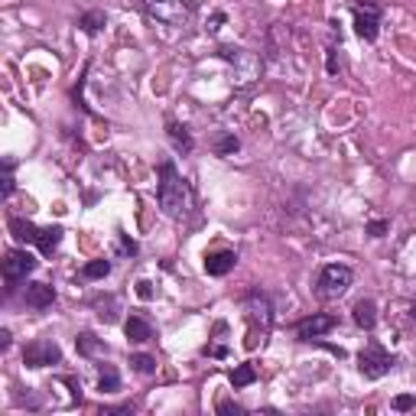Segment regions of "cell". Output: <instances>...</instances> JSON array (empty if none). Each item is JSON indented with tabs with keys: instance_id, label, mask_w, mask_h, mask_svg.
Wrapping results in <instances>:
<instances>
[{
	"instance_id": "obj_1",
	"label": "cell",
	"mask_w": 416,
	"mask_h": 416,
	"mask_svg": "<svg viewBox=\"0 0 416 416\" xmlns=\"http://www.w3.org/2000/svg\"><path fill=\"white\" fill-rule=\"evenodd\" d=\"M157 202L163 215H170V218H183L192 208V189L185 185L176 163H170V159H163L157 166Z\"/></svg>"
},
{
	"instance_id": "obj_2",
	"label": "cell",
	"mask_w": 416,
	"mask_h": 416,
	"mask_svg": "<svg viewBox=\"0 0 416 416\" xmlns=\"http://www.w3.org/2000/svg\"><path fill=\"white\" fill-rule=\"evenodd\" d=\"M244 316H247V351H257L267 345V335L273 329V306H270L267 293L251 290L244 296Z\"/></svg>"
},
{
	"instance_id": "obj_3",
	"label": "cell",
	"mask_w": 416,
	"mask_h": 416,
	"mask_svg": "<svg viewBox=\"0 0 416 416\" xmlns=\"http://www.w3.org/2000/svg\"><path fill=\"white\" fill-rule=\"evenodd\" d=\"M351 280H355V273H351L348 264H325L322 273H319V280H316V296L322 299V303L342 299V296L348 293Z\"/></svg>"
},
{
	"instance_id": "obj_4",
	"label": "cell",
	"mask_w": 416,
	"mask_h": 416,
	"mask_svg": "<svg viewBox=\"0 0 416 416\" xmlns=\"http://www.w3.org/2000/svg\"><path fill=\"white\" fill-rule=\"evenodd\" d=\"M393 365H397V355H391L380 342H367L365 348L358 351V371H361L367 380H380L384 374H391Z\"/></svg>"
},
{
	"instance_id": "obj_5",
	"label": "cell",
	"mask_w": 416,
	"mask_h": 416,
	"mask_svg": "<svg viewBox=\"0 0 416 416\" xmlns=\"http://www.w3.org/2000/svg\"><path fill=\"white\" fill-rule=\"evenodd\" d=\"M218 59L228 62L234 69V78H238V85H251V82H257L260 78V59L254 52L247 49H234V46H221L218 49Z\"/></svg>"
},
{
	"instance_id": "obj_6",
	"label": "cell",
	"mask_w": 416,
	"mask_h": 416,
	"mask_svg": "<svg viewBox=\"0 0 416 416\" xmlns=\"http://www.w3.org/2000/svg\"><path fill=\"white\" fill-rule=\"evenodd\" d=\"M140 3H143V10L157 23H166V26H183L192 16V7L185 0H140Z\"/></svg>"
},
{
	"instance_id": "obj_7",
	"label": "cell",
	"mask_w": 416,
	"mask_h": 416,
	"mask_svg": "<svg viewBox=\"0 0 416 416\" xmlns=\"http://www.w3.org/2000/svg\"><path fill=\"white\" fill-rule=\"evenodd\" d=\"M33 270H36V257H33L30 251H20V247L7 251V254H3V280H7V293H13L16 283L26 280Z\"/></svg>"
},
{
	"instance_id": "obj_8",
	"label": "cell",
	"mask_w": 416,
	"mask_h": 416,
	"mask_svg": "<svg viewBox=\"0 0 416 416\" xmlns=\"http://www.w3.org/2000/svg\"><path fill=\"white\" fill-rule=\"evenodd\" d=\"M62 361V348L52 338H33V342L23 348V365L39 371V367H49Z\"/></svg>"
},
{
	"instance_id": "obj_9",
	"label": "cell",
	"mask_w": 416,
	"mask_h": 416,
	"mask_svg": "<svg viewBox=\"0 0 416 416\" xmlns=\"http://www.w3.org/2000/svg\"><path fill=\"white\" fill-rule=\"evenodd\" d=\"M355 33L365 43H374L380 33V3L378 0H365V3H358L355 10Z\"/></svg>"
},
{
	"instance_id": "obj_10",
	"label": "cell",
	"mask_w": 416,
	"mask_h": 416,
	"mask_svg": "<svg viewBox=\"0 0 416 416\" xmlns=\"http://www.w3.org/2000/svg\"><path fill=\"white\" fill-rule=\"evenodd\" d=\"M335 325H338L335 316H329V312H312V316L296 322V338H299V342H319V338H322L325 332H332Z\"/></svg>"
},
{
	"instance_id": "obj_11",
	"label": "cell",
	"mask_w": 416,
	"mask_h": 416,
	"mask_svg": "<svg viewBox=\"0 0 416 416\" xmlns=\"http://www.w3.org/2000/svg\"><path fill=\"white\" fill-rule=\"evenodd\" d=\"M202 267H205L208 277H228L238 267V254L234 251H211V254H205Z\"/></svg>"
},
{
	"instance_id": "obj_12",
	"label": "cell",
	"mask_w": 416,
	"mask_h": 416,
	"mask_svg": "<svg viewBox=\"0 0 416 416\" xmlns=\"http://www.w3.org/2000/svg\"><path fill=\"white\" fill-rule=\"evenodd\" d=\"M23 303L30 309H36V312H43V309H49L52 303H56V290H52L49 283H26L23 290Z\"/></svg>"
},
{
	"instance_id": "obj_13",
	"label": "cell",
	"mask_w": 416,
	"mask_h": 416,
	"mask_svg": "<svg viewBox=\"0 0 416 416\" xmlns=\"http://www.w3.org/2000/svg\"><path fill=\"white\" fill-rule=\"evenodd\" d=\"M166 137H170V143L176 153H192V150H196V140L189 134V127L179 121H166Z\"/></svg>"
},
{
	"instance_id": "obj_14",
	"label": "cell",
	"mask_w": 416,
	"mask_h": 416,
	"mask_svg": "<svg viewBox=\"0 0 416 416\" xmlns=\"http://www.w3.org/2000/svg\"><path fill=\"white\" fill-rule=\"evenodd\" d=\"M351 316H355L358 329L371 332L374 325H378V303H374V299H358L355 309H351Z\"/></svg>"
},
{
	"instance_id": "obj_15",
	"label": "cell",
	"mask_w": 416,
	"mask_h": 416,
	"mask_svg": "<svg viewBox=\"0 0 416 416\" xmlns=\"http://www.w3.org/2000/svg\"><path fill=\"white\" fill-rule=\"evenodd\" d=\"M124 332H127V342H134V345H143L153 338V325L143 316H130L124 322Z\"/></svg>"
},
{
	"instance_id": "obj_16",
	"label": "cell",
	"mask_w": 416,
	"mask_h": 416,
	"mask_svg": "<svg viewBox=\"0 0 416 416\" xmlns=\"http://www.w3.org/2000/svg\"><path fill=\"white\" fill-rule=\"evenodd\" d=\"M75 348H78V355L82 358H104L108 355V345L95 338L91 332H82V335H75Z\"/></svg>"
},
{
	"instance_id": "obj_17",
	"label": "cell",
	"mask_w": 416,
	"mask_h": 416,
	"mask_svg": "<svg viewBox=\"0 0 416 416\" xmlns=\"http://www.w3.org/2000/svg\"><path fill=\"white\" fill-rule=\"evenodd\" d=\"M62 224H49V228H39V238H36V247H39V254H46L49 257L52 251L62 244Z\"/></svg>"
},
{
	"instance_id": "obj_18",
	"label": "cell",
	"mask_w": 416,
	"mask_h": 416,
	"mask_svg": "<svg viewBox=\"0 0 416 416\" xmlns=\"http://www.w3.org/2000/svg\"><path fill=\"white\" fill-rule=\"evenodd\" d=\"M10 234H13V238H16V241H23V244H36L39 228H36V224H33V221L16 218V215H13V218H10Z\"/></svg>"
},
{
	"instance_id": "obj_19",
	"label": "cell",
	"mask_w": 416,
	"mask_h": 416,
	"mask_svg": "<svg viewBox=\"0 0 416 416\" xmlns=\"http://www.w3.org/2000/svg\"><path fill=\"white\" fill-rule=\"evenodd\" d=\"M104 23H108L104 10H88V13H82V16H78V30H82L85 36H95V33H98Z\"/></svg>"
},
{
	"instance_id": "obj_20",
	"label": "cell",
	"mask_w": 416,
	"mask_h": 416,
	"mask_svg": "<svg viewBox=\"0 0 416 416\" xmlns=\"http://www.w3.org/2000/svg\"><path fill=\"white\" fill-rule=\"evenodd\" d=\"M98 391L101 393H117L121 391V374H117V367L104 365V371H101V378H98Z\"/></svg>"
},
{
	"instance_id": "obj_21",
	"label": "cell",
	"mask_w": 416,
	"mask_h": 416,
	"mask_svg": "<svg viewBox=\"0 0 416 416\" xmlns=\"http://www.w3.org/2000/svg\"><path fill=\"white\" fill-rule=\"evenodd\" d=\"M95 309H98L101 322H117V299L114 296H98L95 299Z\"/></svg>"
},
{
	"instance_id": "obj_22",
	"label": "cell",
	"mask_w": 416,
	"mask_h": 416,
	"mask_svg": "<svg viewBox=\"0 0 416 416\" xmlns=\"http://www.w3.org/2000/svg\"><path fill=\"white\" fill-rule=\"evenodd\" d=\"M108 273H111V260H91V264L82 267L78 277H82V280H104Z\"/></svg>"
},
{
	"instance_id": "obj_23",
	"label": "cell",
	"mask_w": 416,
	"mask_h": 416,
	"mask_svg": "<svg viewBox=\"0 0 416 416\" xmlns=\"http://www.w3.org/2000/svg\"><path fill=\"white\" fill-rule=\"evenodd\" d=\"M257 380V371H254V365H238L231 371V384L234 391H241V387H247V384H254Z\"/></svg>"
},
{
	"instance_id": "obj_24",
	"label": "cell",
	"mask_w": 416,
	"mask_h": 416,
	"mask_svg": "<svg viewBox=\"0 0 416 416\" xmlns=\"http://www.w3.org/2000/svg\"><path fill=\"white\" fill-rule=\"evenodd\" d=\"M238 150H241V140L234 134H221L218 140H215V153H218V157H231Z\"/></svg>"
},
{
	"instance_id": "obj_25",
	"label": "cell",
	"mask_w": 416,
	"mask_h": 416,
	"mask_svg": "<svg viewBox=\"0 0 416 416\" xmlns=\"http://www.w3.org/2000/svg\"><path fill=\"white\" fill-rule=\"evenodd\" d=\"M16 183H13V159H3V176H0V196L10 198Z\"/></svg>"
},
{
	"instance_id": "obj_26",
	"label": "cell",
	"mask_w": 416,
	"mask_h": 416,
	"mask_svg": "<svg viewBox=\"0 0 416 416\" xmlns=\"http://www.w3.org/2000/svg\"><path fill=\"white\" fill-rule=\"evenodd\" d=\"M130 367L137 374H153L157 371V358L153 355H130Z\"/></svg>"
},
{
	"instance_id": "obj_27",
	"label": "cell",
	"mask_w": 416,
	"mask_h": 416,
	"mask_svg": "<svg viewBox=\"0 0 416 416\" xmlns=\"http://www.w3.org/2000/svg\"><path fill=\"white\" fill-rule=\"evenodd\" d=\"M387 231H391V221H384V218H374L367 224V234H371V238H384Z\"/></svg>"
},
{
	"instance_id": "obj_28",
	"label": "cell",
	"mask_w": 416,
	"mask_h": 416,
	"mask_svg": "<svg viewBox=\"0 0 416 416\" xmlns=\"http://www.w3.org/2000/svg\"><path fill=\"white\" fill-rule=\"evenodd\" d=\"M413 406H416V397H413V393H400V397H393V410H400V413L413 410Z\"/></svg>"
},
{
	"instance_id": "obj_29",
	"label": "cell",
	"mask_w": 416,
	"mask_h": 416,
	"mask_svg": "<svg viewBox=\"0 0 416 416\" xmlns=\"http://www.w3.org/2000/svg\"><path fill=\"white\" fill-rule=\"evenodd\" d=\"M117 251H121V254H130V257H134V254H137V241H130L127 234H117Z\"/></svg>"
},
{
	"instance_id": "obj_30",
	"label": "cell",
	"mask_w": 416,
	"mask_h": 416,
	"mask_svg": "<svg viewBox=\"0 0 416 416\" xmlns=\"http://www.w3.org/2000/svg\"><path fill=\"white\" fill-rule=\"evenodd\" d=\"M208 358H228V345H205L202 348Z\"/></svg>"
},
{
	"instance_id": "obj_31",
	"label": "cell",
	"mask_w": 416,
	"mask_h": 416,
	"mask_svg": "<svg viewBox=\"0 0 416 416\" xmlns=\"http://www.w3.org/2000/svg\"><path fill=\"white\" fill-rule=\"evenodd\" d=\"M137 296H140V299H153V283L140 280V283H137Z\"/></svg>"
},
{
	"instance_id": "obj_32",
	"label": "cell",
	"mask_w": 416,
	"mask_h": 416,
	"mask_svg": "<svg viewBox=\"0 0 416 416\" xmlns=\"http://www.w3.org/2000/svg\"><path fill=\"white\" fill-rule=\"evenodd\" d=\"M124 413H134V406L127 404V406H104L101 410V416H124Z\"/></svg>"
},
{
	"instance_id": "obj_33",
	"label": "cell",
	"mask_w": 416,
	"mask_h": 416,
	"mask_svg": "<svg viewBox=\"0 0 416 416\" xmlns=\"http://www.w3.org/2000/svg\"><path fill=\"white\" fill-rule=\"evenodd\" d=\"M325 69H329V75L338 72V59H335V46H329V62H325Z\"/></svg>"
},
{
	"instance_id": "obj_34",
	"label": "cell",
	"mask_w": 416,
	"mask_h": 416,
	"mask_svg": "<svg viewBox=\"0 0 416 416\" xmlns=\"http://www.w3.org/2000/svg\"><path fill=\"white\" fill-rule=\"evenodd\" d=\"M221 23H224V13H215V16H211V26H208V33H218Z\"/></svg>"
},
{
	"instance_id": "obj_35",
	"label": "cell",
	"mask_w": 416,
	"mask_h": 416,
	"mask_svg": "<svg viewBox=\"0 0 416 416\" xmlns=\"http://www.w3.org/2000/svg\"><path fill=\"white\" fill-rule=\"evenodd\" d=\"M218 410H221V413H244L238 404H218Z\"/></svg>"
},
{
	"instance_id": "obj_36",
	"label": "cell",
	"mask_w": 416,
	"mask_h": 416,
	"mask_svg": "<svg viewBox=\"0 0 416 416\" xmlns=\"http://www.w3.org/2000/svg\"><path fill=\"white\" fill-rule=\"evenodd\" d=\"M10 329H0V348H10Z\"/></svg>"
}]
</instances>
